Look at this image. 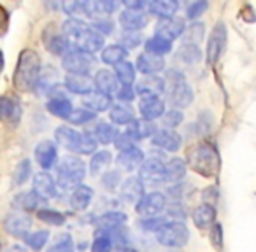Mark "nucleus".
I'll return each instance as SVG.
<instances>
[{"label": "nucleus", "instance_id": "59", "mask_svg": "<svg viewBox=\"0 0 256 252\" xmlns=\"http://www.w3.org/2000/svg\"><path fill=\"white\" fill-rule=\"evenodd\" d=\"M93 28L100 33V35H107L114 30V23L110 19H104V18H98L93 21Z\"/></svg>", "mask_w": 256, "mask_h": 252}, {"label": "nucleus", "instance_id": "15", "mask_svg": "<svg viewBox=\"0 0 256 252\" xmlns=\"http://www.w3.org/2000/svg\"><path fill=\"white\" fill-rule=\"evenodd\" d=\"M150 21V16L144 11H130L124 9L120 14V25L123 26L124 32H139Z\"/></svg>", "mask_w": 256, "mask_h": 252}, {"label": "nucleus", "instance_id": "51", "mask_svg": "<svg viewBox=\"0 0 256 252\" xmlns=\"http://www.w3.org/2000/svg\"><path fill=\"white\" fill-rule=\"evenodd\" d=\"M121 181V172L120 170H109L102 175V186L107 189V191H114V189L120 186Z\"/></svg>", "mask_w": 256, "mask_h": 252}, {"label": "nucleus", "instance_id": "40", "mask_svg": "<svg viewBox=\"0 0 256 252\" xmlns=\"http://www.w3.org/2000/svg\"><path fill=\"white\" fill-rule=\"evenodd\" d=\"M178 58L182 63H196V61L202 60V53H200L198 46H193V44H181L178 49Z\"/></svg>", "mask_w": 256, "mask_h": 252}, {"label": "nucleus", "instance_id": "5", "mask_svg": "<svg viewBox=\"0 0 256 252\" xmlns=\"http://www.w3.org/2000/svg\"><path fill=\"white\" fill-rule=\"evenodd\" d=\"M95 65V58L90 53H82L78 49H70L62 58V67L74 75H88Z\"/></svg>", "mask_w": 256, "mask_h": 252}, {"label": "nucleus", "instance_id": "44", "mask_svg": "<svg viewBox=\"0 0 256 252\" xmlns=\"http://www.w3.org/2000/svg\"><path fill=\"white\" fill-rule=\"evenodd\" d=\"M37 217H39L42 223L51 224V226H62L65 223V216L58 210H51V209H40L37 212Z\"/></svg>", "mask_w": 256, "mask_h": 252}, {"label": "nucleus", "instance_id": "31", "mask_svg": "<svg viewBox=\"0 0 256 252\" xmlns=\"http://www.w3.org/2000/svg\"><path fill=\"white\" fill-rule=\"evenodd\" d=\"M156 132L158 130L153 121H146V119H136L132 124H128V128H126V133H130L136 140L146 139V137L153 139Z\"/></svg>", "mask_w": 256, "mask_h": 252}, {"label": "nucleus", "instance_id": "56", "mask_svg": "<svg viewBox=\"0 0 256 252\" xmlns=\"http://www.w3.org/2000/svg\"><path fill=\"white\" fill-rule=\"evenodd\" d=\"M62 7H64V11L67 12L70 18L84 14V2H65Z\"/></svg>", "mask_w": 256, "mask_h": 252}, {"label": "nucleus", "instance_id": "37", "mask_svg": "<svg viewBox=\"0 0 256 252\" xmlns=\"http://www.w3.org/2000/svg\"><path fill=\"white\" fill-rule=\"evenodd\" d=\"M39 202H40V198L34 191L20 193V195H16L14 198H12V205H14L16 209L22 210V212H26V214L32 212V210H37Z\"/></svg>", "mask_w": 256, "mask_h": 252}, {"label": "nucleus", "instance_id": "28", "mask_svg": "<svg viewBox=\"0 0 256 252\" xmlns=\"http://www.w3.org/2000/svg\"><path fill=\"white\" fill-rule=\"evenodd\" d=\"M44 44H46V47H48L50 53L56 54V56H62V58H64L65 54L72 49L70 44H68V40L65 39L64 33H56V32H53V33L46 32L44 33Z\"/></svg>", "mask_w": 256, "mask_h": 252}, {"label": "nucleus", "instance_id": "29", "mask_svg": "<svg viewBox=\"0 0 256 252\" xmlns=\"http://www.w3.org/2000/svg\"><path fill=\"white\" fill-rule=\"evenodd\" d=\"M0 112H2V117L4 121L11 124H18L20 119H22V105L18 103V100L11 98V96H4L2 102H0Z\"/></svg>", "mask_w": 256, "mask_h": 252}, {"label": "nucleus", "instance_id": "58", "mask_svg": "<svg viewBox=\"0 0 256 252\" xmlns=\"http://www.w3.org/2000/svg\"><path fill=\"white\" fill-rule=\"evenodd\" d=\"M207 7H209V4H207V2H202V0H200V2H195V4L190 5L188 11H186V14H188V18H190V19H196L198 16H202L204 12L207 11Z\"/></svg>", "mask_w": 256, "mask_h": 252}, {"label": "nucleus", "instance_id": "38", "mask_svg": "<svg viewBox=\"0 0 256 252\" xmlns=\"http://www.w3.org/2000/svg\"><path fill=\"white\" fill-rule=\"evenodd\" d=\"M144 47H146L148 54H154V56L164 58V54H168L172 51V42L170 40H165V39H162V37L154 35V37H151L150 40H146Z\"/></svg>", "mask_w": 256, "mask_h": 252}, {"label": "nucleus", "instance_id": "55", "mask_svg": "<svg viewBox=\"0 0 256 252\" xmlns=\"http://www.w3.org/2000/svg\"><path fill=\"white\" fill-rule=\"evenodd\" d=\"M96 151V139L90 133H84L81 140V146L78 149V154H95Z\"/></svg>", "mask_w": 256, "mask_h": 252}, {"label": "nucleus", "instance_id": "1", "mask_svg": "<svg viewBox=\"0 0 256 252\" xmlns=\"http://www.w3.org/2000/svg\"><path fill=\"white\" fill-rule=\"evenodd\" d=\"M62 32H64L65 39L68 40L72 49L95 54L104 47V35H100L95 28H90L84 21L78 18L67 19L62 25Z\"/></svg>", "mask_w": 256, "mask_h": 252}, {"label": "nucleus", "instance_id": "34", "mask_svg": "<svg viewBox=\"0 0 256 252\" xmlns=\"http://www.w3.org/2000/svg\"><path fill=\"white\" fill-rule=\"evenodd\" d=\"M109 117L114 124H126L128 126V124H132L134 121H136V112H134L132 107L126 105V103H116V105H112V109H110Z\"/></svg>", "mask_w": 256, "mask_h": 252}, {"label": "nucleus", "instance_id": "17", "mask_svg": "<svg viewBox=\"0 0 256 252\" xmlns=\"http://www.w3.org/2000/svg\"><path fill=\"white\" fill-rule=\"evenodd\" d=\"M84 133L78 132V130L70 128V126H60L54 132V139H56V144L64 146L65 149L72 151V153H78L79 146H81V140Z\"/></svg>", "mask_w": 256, "mask_h": 252}, {"label": "nucleus", "instance_id": "50", "mask_svg": "<svg viewBox=\"0 0 256 252\" xmlns=\"http://www.w3.org/2000/svg\"><path fill=\"white\" fill-rule=\"evenodd\" d=\"M182 119H184V116H182V112L179 109H172L168 110V112H165V116L162 117V121H164V126L168 130H174L176 126H179V124L182 123Z\"/></svg>", "mask_w": 256, "mask_h": 252}, {"label": "nucleus", "instance_id": "43", "mask_svg": "<svg viewBox=\"0 0 256 252\" xmlns=\"http://www.w3.org/2000/svg\"><path fill=\"white\" fill-rule=\"evenodd\" d=\"M110 160H112V156H110L109 151H98V153H95V154H93V158H92V163H90L92 174L93 175L102 174V172L109 167Z\"/></svg>", "mask_w": 256, "mask_h": 252}, {"label": "nucleus", "instance_id": "25", "mask_svg": "<svg viewBox=\"0 0 256 252\" xmlns=\"http://www.w3.org/2000/svg\"><path fill=\"white\" fill-rule=\"evenodd\" d=\"M93 79L90 75H74V74H67L65 77V88L68 91L76 93V95H88V93L93 91Z\"/></svg>", "mask_w": 256, "mask_h": 252}, {"label": "nucleus", "instance_id": "24", "mask_svg": "<svg viewBox=\"0 0 256 252\" xmlns=\"http://www.w3.org/2000/svg\"><path fill=\"white\" fill-rule=\"evenodd\" d=\"M128 217L126 214L118 212V210H110V212H106L96 219V226L102 231H118L126 224Z\"/></svg>", "mask_w": 256, "mask_h": 252}, {"label": "nucleus", "instance_id": "19", "mask_svg": "<svg viewBox=\"0 0 256 252\" xmlns=\"http://www.w3.org/2000/svg\"><path fill=\"white\" fill-rule=\"evenodd\" d=\"M151 142H153V146L162 147V149L168 151V153H176L181 147V135L178 132H174V130L160 128L154 133Z\"/></svg>", "mask_w": 256, "mask_h": 252}, {"label": "nucleus", "instance_id": "16", "mask_svg": "<svg viewBox=\"0 0 256 252\" xmlns=\"http://www.w3.org/2000/svg\"><path fill=\"white\" fill-rule=\"evenodd\" d=\"M123 202L126 203H139L144 198V184L139 177H128L126 181L121 182V191H120Z\"/></svg>", "mask_w": 256, "mask_h": 252}, {"label": "nucleus", "instance_id": "6", "mask_svg": "<svg viewBox=\"0 0 256 252\" xmlns=\"http://www.w3.org/2000/svg\"><path fill=\"white\" fill-rule=\"evenodd\" d=\"M168 77L172 79L170 89H168V98L176 109H184L193 102V89L188 82L182 81V75L178 72H168Z\"/></svg>", "mask_w": 256, "mask_h": 252}, {"label": "nucleus", "instance_id": "62", "mask_svg": "<svg viewBox=\"0 0 256 252\" xmlns=\"http://www.w3.org/2000/svg\"><path fill=\"white\" fill-rule=\"evenodd\" d=\"M150 4L146 2H124V7L130 9V11H144Z\"/></svg>", "mask_w": 256, "mask_h": 252}, {"label": "nucleus", "instance_id": "47", "mask_svg": "<svg viewBox=\"0 0 256 252\" xmlns=\"http://www.w3.org/2000/svg\"><path fill=\"white\" fill-rule=\"evenodd\" d=\"M48 252H74V242L70 235H60L58 240L48 249Z\"/></svg>", "mask_w": 256, "mask_h": 252}, {"label": "nucleus", "instance_id": "35", "mask_svg": "<svg viewBox=\"0 0 256 252\" xmlns=\"http://www.w3.org/2000/svg\"><path fill=\"white\" fill-rule=\"evenodd\" d=\"M46 107L53 116L62 117V119H68L70 114L74 112L72 102L68 98H65V96H54V98H51L50 102H48Z\"/></svg>", "mask_w": 256, "mask_h": 252}, {"label": "nucleus", "instance_id": "33", "mask_svg": "<svg viewBox=\"0 0 256 252\" xmlns=\"http://www.w3.org/2000/svg\"><path fill=\"white\" fill-rule=\"evenodd\" d=\"M186 168H188V161H182L181 158H172L167 165H165V182H179L184 179Z\"/></svg>", "mask_w": 256, "mask_h": 252}, {"label": "nucleus", "instance_id": "57", "mask_svg": "<svg viewBox=\"0 0 256 252\" xmlns=\"http://www.w3.org/2000/svg\"><path fill=\"white\" fill-rule=\"evenodd\" d=\"M140 40H142V35H139V32H124L123 37H121V46L123 47H136L140 44Z\"/></svg>", "mask_w": 256, "mask_h": 252}, {"label": "nucleus", "instance_id": "45", "mask_svg": "<svg viewBox=\"0 0 256 252\" xmlns=\"http://www.w3.org/2000/svg\"><path fill=\"white\" fill-rule=\"evenodd\" d=\"M30 174H32V165H30V160H22L18 163V167L14 168V175H12V181L14 184L22 186L28 181Z\"/></svg>", "mask_w": 256, "mask_h": 252}, {"label": "nucleus", "instance_id": "53", "mask_svg": "<svg viewBox=\"0 0 256 252\" xmlns=\"http://www.w3.org/2000/svg\"><path fill=\"white\" fill-rule=\"evenodd\" d=\"M114 147L116 149H120V153H123V151H128V149H134L136 147V139H134L130 133H120V135L116 137V140H114Z\"/></svg>", "mask_w": 256, "mask_h": 252}, {"label": "nucleus", "instance_id": "14", "mask_svg": "<svg viewBox=\"0 0 256 252\" xmlns=\"http://www.w3.org/2000/svg\"><path fill=\"white\" fill-rule=\"evenodd\" d=\"M186 28H184V19L181 18H170V19H162L156 26V37H162L165 40H174L178 37L184 35Z\"/></svg>", "mask_w": 256, "mask_h": 252}, {"label": "nucleus", "instance_id": "30", "mask_svg": "<svg viewBox=\"0 0 256 252\" xmlns=\"http://www.w3.org/2000/svg\"><path fill=\"white\" fill-rule=\"evenodd\" d=\"M193 221L200 230H206V228L214 226V221H216V210H214L212 203H202L200 207H196L195 212H193Z\"/></svg>", "mask_w": 256, "mask_h": 252}, {"label": "nucleus", "instance_id": "41", "mask_svg": "<svg viewBox=\"0 0 256 252\" xmlns=\"http://www.w3.org/2000/svg\"><path fill=\"white\" fill-rule=\"evenodd\" d=\"M118 135H120V133H118V130L114 128V126H110V124H107V123H98L95 126V139H96V142L104 144V146L114 142Z\"/></svg>", "mask_w": 256, "mask_h": 252}, {"label": "nucleus", "instance_id": "49", "mask_svg": "<svg viewBox=\"0 0 256 252\" xmlns=\"http://www.w3.org/2000/svg\"><path fill=\"white\" fill-rule=\"evenodd\" d=\"M184 219H186V212L181 205H170L167 209V216H165V221L168 224H184Z\"/></svg>", "mask_w": 256, "mask_h": 252}, {"label": "nucleus", "instance_id": "27", "mask_svg": "<svg viewBox=\"0 0 256 252\" xmlns=\"http://www.w3.org/2000/svg\"><path fill=\"white\" fill-rule=\"evenodd\" d=\"M93 200V189L90 186L81 184L79 188H76L74 191L70 193V198H68V205L72 207L78 212H82L90 207Z\"/></svg>", "mask_w": 256, "mask_h": 252}, {"label": "nucleus", "instance_id": "21", "mask_svg": "<svg viewBox=\"0 0 256 252\" xmlns=\"http://www.w3.org/2000/svg\"><path fill=\"white\" fill-rule=\"evenodd\" d=\"M56 156H58V149L53 140H42V142L36 147V160L44 170L53 167L54 161H56Z\"/></svg>", "mask_w": 256, "mask_h": 252}, {"label": "nucleus", "instance_id": "9", "mask_svg": "<svg viewBox=\"0 0 256 252\" xmlns=\"http://www.w3.org/2000/svg\"><path fill=\"white\" fill-rule=\"evenodd\" d=\"M224 46H226V26L224 23H218L210 33L209 42H207V63H216L223 54Z\"/></svg>", "mask_w": 256, "mask_h": 252}, {"label": "nucleus", "instance_id": "8", "mask_svg": "<svg viewBox=\"0 0 256 252\" xmlns=\"http://www.w3.org/2000/svg\"><path fill=\"white\" fill-rule=\"evenodd\" d=\"M4 228L9 235L12 237H22L25 238L26 235H30V228H32V219L26 212L22 210H12L6 216L4 219Z\"/></svg>", "mask_w": 256, "mask_h": 252}, {"label": "nucleus", "instance_id": "12", "mask_svg": "<svg viewBox=\"0 0 256 252\" xmlns=\"http://www.w3.org/2000/svg\"><path fill=\"white\" fill-rule=\"evenodd\" d=\"M56 182L48 172H39L34 175L32 182V191L39 196L40 200H50L56 195Z\"/></svg>", "mask_w": 256, "mask_h": 252}, {"label": "nucleus", "instance_id": "32", "mask_svg": "<svg viewBox=\"0 0 256 252\" xmlns=\"http://www.w3.org/2000/svg\"><path fill=\"white\" fill-rule=\"evenodd\" d=\"M148 9H150V14H154L162 19H170L178 12L179 4L174 0H156V2H151Z\"/></svg>", "mask_w": 256, "mask_h": 252}, {"label": "nucleus", "instance_id": "23", "mask_svg": "<svg viewBox=\"0 0 256 252\" xmlns=\"http://www.w3.org/2000/svg\"><path fill=\"white\" fill-rule=\"evenodd\" d=\"M110 103H112V98H110L109 95H106V93L98 91V89H93L92 93L82 96V105L95 114L102 112V110H107V109H112Z\"/></svg>", "mask_w": 256, "mask_h": 252}, {"label": "nucleus", "instance_id": "61", "mask_svg": "<svg viewBox=\"0 0 256 252\" xmlns=\"http://www.w3.org/2000/svg\"><path fill=\"white\" fill-rule=\"evenodd\" d=\"M210 242L214 244V247L221 249V226L220 224H214L212 230H210Z\"/></svg>", "mask_w": 256, "mask_h": 252}, {"label": "nucleus", "instance_id": "42", "mask_svg": "<svg viewBox=\"0 0 256 252\" xmlns=\"http://www.w3.org/2000/svg\"><path fill=\"white\" fill-rule=\"evenodd\" d=\"M204 35H206V26L204 23H193L186 28L184 35H182V40L184 44H193V46H198L204 40Z\"/></svg>", "mask_w": 256, "mask_h": 252}, {"label": "nucleus", "instance_id": "7", "mask_svg": "<svg viewBox=\"0 0 256 252\" xmlns=\"http://www.w3.org/2000/svg\"><path fill=\"white\" fill-rule=\"evenodd\" d=\"M158 244L165 247H184L190 240V230L184 224H167L160 233L156 235Z\"/></svg>", "mask_w": 256, "mask_h": 252}, {"label": "nucleus", "instance_id": "39", "mask_svg": "<svg viewBox=\"0 0 256 252\" xmlns=\"http://www.w3.org/2000/svg\"><path fill=\"white\" fill-rule=\"evenodd\" d=\"M114 74L120 79V82L123 86H132V82L136 81V67L130 61H123V63L114 67Z\"/></svg>", "mask_w": 256, "mask_h": 252}, {"label": "nucleus", "instance_id": "54", "mask_svg": "<svg viewBox=\"0 0 256 252\" xmlns=\"http://www.w3.org/2000/svg\"><path fill=\"white\" fill-rule=\"evenodd\" d=\"M112 240L107 235H98L92 244V252H110Z\"/></svg>", "mask_w": 256, "mask_h": 252}, {"label": "nucleus", "instance_id": "60", "mask_svg": "<svg viewBox=\"0 0 256 252\" xmlns=\"http://www.w3.org/2000/svg\"><path fill=\"white\" fill-rule=\"evenodd\" d=\"M134 96H136V91H134L132 86H121L120 91L116 93V98L120 102H132Z\"/></svg>", "mask_w": 256, "mask_h": 252}, {"label": "nucleus", "instance_id": "63", "mask_svg": "<svg viewBox=\"0 0 256 252\" xmlns=\"http://www.w3.org/2000/svg\"><path fill=\"white\" fill-rule=\"evenodd\" d=\"M120 252H137V251H134V249H121Z\"/></svg>", "mask_w": 256, "mask_h": 252}, {"label": "nucleus", "instance_id": "20", "mask_svg": "<svg viewBox=\"0 0 256 252\" xmlns=\"http://www.w3.org/2000/svg\"><path fill=\"white\" fill-rule=\"evenodd\" d=\"M144 153L139 149V147H134V149H128V151H123V153L118 154L116 158V163L121 170L124 172H134L137 168L142 167L144 163Z\"/></svg>", "mask_w": 256, "mask_h": 252}, {"label": "nucleus", "instance_id": "52", "mask_svg": "<svg viewBox=\"0 0 256 252\" xmlns=\"http://www.w3.org/2000/svg\"><path fill=\"white\" fill-rule=\"evenodd\" d=\"M167 226V221L162 219V217H148V219L140 221V228L144 231H154V233H160L164 228Z\"/></svg>", "mask_w": 256, "mask_h": 252}, {"label": "nucleus", "instance_id": "36", "mask_svg": "<svg viewBox=\"0 0 256 252\" xmlns=\"http://www.w3.org/2000/svg\"><path fill=\"white\" fill-rule=\"evenodd\" d=\"M128 56V49L126 47H123L121 44H112V46H107L106 49L102 51V54H100V58H102L104 63L107 65H120L124 61V58Z\"/></svg>", "mask_w": 256, "mask_h": 252}, {"label": "nucleus", "instance_id": "3", "mask_svg": "<svg viewBox=\"0 0 256 252\" xmlns=\"http://www.w3.org/2000/svg\"><path fill=\"white\" fill-rule=\"evenodd\" d=\"M86 175V165L79 156L68 154L60 160L56 167V184L62 189H72L81 186Z\"/></svg>", "mask_w": 256, "mask_h": 252}, {"label": "nucleus", "instance_id": "26", "mask_svg": "<svg viewBox=\"0 0 256 252\" xmlns=\"http://www.w3.org/2000/svg\"><path fill=\"white\" fill-rule=\"evenodd\" d=\"M165 68V60L162 56H154V54H140L137 58V70L144 75H156Z\"/></svg>", "mask_w": 256, "mask_h": 252}, {"label": "nucleus", "instance_id": "10", "mask_svg": "<svg viewBox=\"0 0 256 252\" xmlns=\"http://www.w3.org/2000/svg\"><path fill=\"white\" fill-rule=\"evenodd\" d=\"M139 179L144 184H162L165 182V165L158 158H150L139 168Z\"/></svg>", "mask_w": 256, "mask_h": 252}, {"label": "nucleus", "instance_id": "18", "mask_svg": "<svg viewBox=\"0 0 256 252\" xmlns=\"http://www.w3.org/2000/svg\"><path fill=\"white\" fill-rule=\"evenodd\" d=\"M93 82H95V88L98 91L106 93V95H114V93L120 91V79L116 77V74L107 68H100L96 70L95 77H93Z\"/></svg>", "mask_w": 256, "mask_h": 252}, {"label": "nucleus", "instance_id": "46", "mask_svg": "<svg viewBox=\"0 0 256 252\" xmlns=\"http://www.w3.org/2000/svg\"><path fill=\"white\" fill-rule=\"evenodd\" d=\"M48 238H50V233L40 230V231H36V233L26 235L25 242H26V245H28L30 249H34V251H40V249L48 244Z\"/></svg>", "mask_w": 256, "mask_h": 252}, {"label": "nucleus", "instance_id": "48", "mask_svg": "<svg viewBox=\"0 0 256 252\" xmlns=\"http://www.w3.org/2000/svg\"><path fill=\"white\" fill-rule=\"evenodd\" d=\"M93 119H95V112H92V110L86 109V107L74 109V112H72L70 117H68V121H70L72 124H86Z\"/></svg>", "mask_w": 256, "mask_h": 252}, {"label": "nucleus", "instance_id": "4", "mask_svg": "<svg viewBox=\"0 0 256 252\" xmlns=\"http://www.w3.org/2000/svg\"><path fill=\"white\" fill-rule=\"evenodd\" d=\"M188 165L204 177H214L220 170V156L209 144H198L188 153Z\"/></svg>", "mask_w": 256, "mask_h": 252}, {"label": "nucleus", "instance_id": "13", "mask_svg": "<svg viewBox=\"0 0 256 252\" xmlns=\"http://www.w3.org/2000/svg\"><path fill=\"white\" fill-rule=\"evenodd\" d=\"M139 112L142 116V119L154 121L164 117L167 110H165V102L162 98H158V96H146V98H140Z\"/></svg>", "mask_w": 256, "mask_h": 252}, {"label": "nucleus", "instance_id": "22", "mask_svg": "<svg viewBox=\"0 0 256 252\" xmlns=\"http://www.w3.org/2000/svg\"><path fill=\"white\" fill-rule=\"evenodd\" d=\"M165 89V81L158 75H144L136 86V91L142 98L146 96H158Z\"/></svg>", "mask_w": 256, "mask_h": 252}, {"label": "nucleus", "instance_id": "2", "mask_svg": "<svg viewBox=\"0 0 256 252\" xmlns=\"http://www.w3.org/2000/svg\"><path fill=\"white\" fill-rule=\"evenodd\" d=\"M40 70H42V63H40L39 54L34 49L22 51L18 65H16L14 75H12L14 86L20 91H30V89H34L37 82H39Z\"/></svg>", "mask_w": 256, "mask_h": 252}, {"label": "nucleus", "instance_id": "11", "mask_svg": "<svg viewBox=\"0 0 256 252\" xmlns=\"http://www.w3.org/2000/svg\"><path fill=\"white\" fill-rule=\"evenodd\" d=\"M136 209H137V214L144 216L146 219L148 217H156L158 214L165 209V196L158 191L148 193V195H144V198L137 203Z\"/></svg>", "mask_w": 256, "mask_h": 252}]
</instances>
